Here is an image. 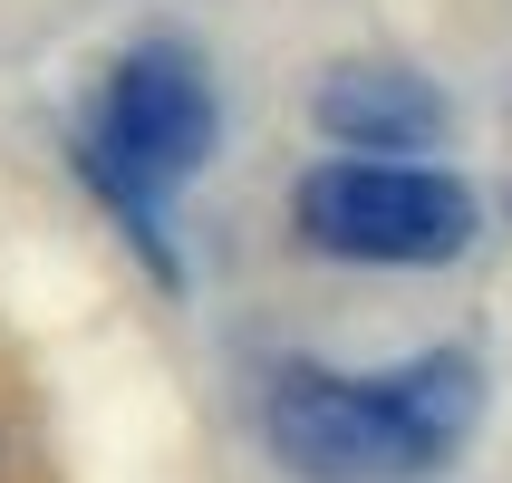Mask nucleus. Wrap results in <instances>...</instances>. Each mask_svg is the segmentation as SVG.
I'll list each match as a JSON object with an SVG mask.
<instances>
[{"instance_id":"obj_1","label":"nucleus","mask_w":512,"mask_h":483,"mask_svg":"<svg viewBox=\"0 0 512 483\" xmlns=\"http://www.w3.org/2000/svg\"><path fill=\"white\" fill-rule=\"evenodd\" d=\"M213 155V97H203L194 58L174 49H136L107 78V107H97V136H87V184L126 213V232L145 242V261L174 281V252L155 232V194L184 184V174Z\"/></svg>"},{"instance_id":"obj_2","label":"nucleus","mask_w":512,"mask_h":483,"mask_svg":"<svg viewBox=\"0 0 512 483\" xmlns=\"http://www.w3.org/2000/svg\"><path fill=\"white\" fill-rule=\"evenodd\" d=\"M300 232L339 261H455L474 242V194L455 174L319 165L300 184Z\"/></svg>"},{"instance_id":"obj_3","label":"nucleus","mask_w":512,"mask_h":483,"mask_svg":"<svg viewBox=\"0 0 512 483\" xmlns=\"http://www.w3.org/2000/svg\"><path fill=\"white\" fill-rule=\"evenodd\" d=\"M261 426H271V455H281L290 474H319V483L406 474L387 397H377V387H348V377H329V368H281Z\"/></svg>"},{"instance_id":"obj_4","label":"nucleus","mask_w":512,"mask_h":483,"mask_svg":"<svg viewBox=\"0 0 512 483\" xmlns=\"http://www.w3.org/2000/svg\"><path fill=\"white\" fill-rule=\"evenodd\" d=\"M319 126L358 155H397V145H426L445 126V97L426 78H406V68H339V78L319 87Z\"/></svg>"},{"instance_id":"obj_5","label":"nucleus","mask_w":512,"mask_h":483,"mask_svg":"<svg viewBox=\"0 0 512 483\" xmlns=\"http://www.w3.org/2000/svg\"><path fill=\"white\" fill-rule=\"evenodd\" d=\"M377 397H387V416H397L406 474H426V464H445V455L464 445V426H474L484 387H474V358H416V368L377 377Z\"/></svg>"}]
</instances>
